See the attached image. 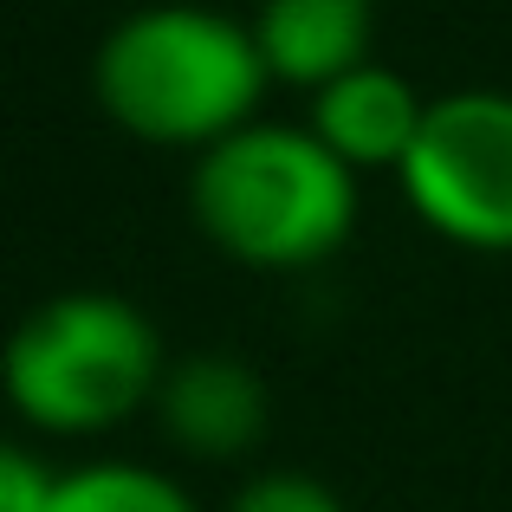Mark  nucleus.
I'll return each instance as SVG.
<instances>
[{
  "instance_id": "39448f33",
  "label": "nucleus",
  "mask_w": 512,
  "mask_h": 512,
  "mask_svg": "<svg viewBox=\"0 0 512 512\" xmlns=\"http://www.w3.org/2000/svg\"><path fill=\"white\" fill-rule=\"evenodd\" d=\"M150 409L163 435L195 461H240L266 435V383L234 350H195L169 363Z\"/></svg>"
},
{
  "instance_id": "423d86ee",
  "label": "nucleus",
  "mask_w": 512,
  "mask_h": 512,
  "mask_svg": "<svg viewBox=\"0 0 512 512\" xmlns=\"http://www.w3.org/2000/svg\"><path fill=\"white\" fill-rule=\"evenodd\" d=\"M428 104L435 98H422L396 65L370 59V65H357V72H344L338 85L312 91L305 130H312L350 175H396L402 156L422 137Z\"/></svg>"
},
{
  "instance_id": "6e6552de",
  "label": "nucleus",
  "mask_w": 512,
  "mask_h": 512,
  "mask_svg": "<svg viewBox=\"0 0 512 512\" xmlns=\"http://www.w3.org/2000/svg\"><path fill=\"white\" fill-rule=\"evenodd\" d=\"M46 512H195V500L182 493V480L143 461H85L72 474H52Z\"/></svg>"
},
{
  "instance_id": "20e7f679",
  "label": "nucleus",
  "mask_w": 512,
  "mask_h": 512,
  "mask_svg": "<svg viewBox=\"0 0 512 512\" xmlns=\"http://www.w3.org/2000/svg\"><path fill=\"white\" fill-rule=\"evenodd\" d=\"M409 208L467 253H512V91H448L396 169Z\"/></svg>"
},
{
  "instance_id": "1a4fd4ad",
  "label": "nucleus",
  "mask_w": 512,
  "mask_h": 512,
  "mask_svg": "<svg viewBox=\"0 0 512 512\" xmlns=\"http://www.w3.org/2000/svg\"><path fill=\"white\" fill-rule=\"evenodd\" d=\"M227 512H344V500L312 474H253Z\"/></svg>"
},
{
  "instance_id": "0eeeda50",
  "label": "nucleus",
  "mask_w": 512,
  "mask_h": 512,
  "mask_svg": "<svg viewBox=\"0 0 512 512\" xmlns=\"http://www.w3.org/2000/svg\"><path fill=\"white\" fill-rule=\"evenodd\" d=\"M247 26L266 78L299 91H325L376 59V0H260Z\"/></svg>"
},
{
  "instance_id": "7ed1b4c3",
  "label": "nucleus",
  "mask_w": 512,
  "mask_h": 512,
  "mask_svg": "<svg viewBox=\"0 0 512 512\" xmlns=\"http://www.w3.org/2000/svg\"><path fill=\"white\" fill-rule=\"evenodd\" d=\"M163 338L150 312L124 292H59L33 305L7 331L0 350V389L13 415L46 435H104L143 415L163 389Z\"/></svg>"
},
{
  "instance_id": "f03ea898",
  "label": "nucleus",
  "mask_w": 512,
  "mask_h": 512,
  "mask_svg": "<svg viewBox=\"0 0 512 512\" xmlns=\"http://www.w3.org/2000/svg\"><path fill=\"white\" fill-rule=\"evenodd\" d=\"M195 227L253 273H305L331 260L357 227V175L305 124H266L221 137L188 175Z\"/></svg>"
},
{
  "instance_id": "9d476101",
  "label": "nucleus",
  "mask_w": 512,
  "mask_h": 512,
  "mask_svg": "<svg viewBox=\"0 0 512 512\" xmlns=\"http://www.w3.org/2000/svg\"><path fill=\"white\" fill-rule=\"evenodd\" d=\"M52 506V474L26 448L0 441V512H46Z\"/></svg>"
},
{
  "instance_id": "f257e3e1",
  "label": "nucleus",
  "mask_w": 512,
  "mask_h": 512,
  "mask_svg": "<svg viewBox=\"0 0 512 512\" xmlns=\"http://www.w3.org/2000/svg\"><path fill=\"white\" fill-rule=\"evenodd\" d=\"M91 85L104 117L137 143L201 156L253 124L273 78L247 20L195 0H156L104 33Z\"/></svg>"
}]
</instances>
